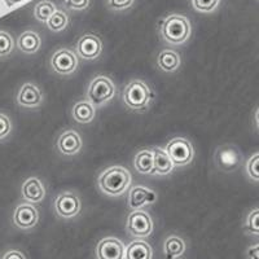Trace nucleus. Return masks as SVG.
Masks as SVG:
<instances>
[{
	"label": "nucleus",
	"mask_w": 259,
	"mask_h": 259,
	"mask_svg": "<svg viewBox=\"0 0 259 259\" xmlns=\"http://www.w3.org/2000/svg\"><path fill=\"white\" fill-rule=\"evenodd\" d=\"M131 175L121 166L106 168L99 178V188L108 196H121L128 189L131 184Z\"/></svg>",
	"instance_id": "obj_1"
},
{
	"label": "nucleus",
	"mask_w": 259,
	"mask_h": 259,
	"mask_svg": "<svg viewBox=\"0 0 259 259\" xmlns=\"http://www.w3.org/2000/svg\"><path fill=\"white\" fill-rule=\"evenodd\" d=\"M159 34L170 45H183L191 35V25L182 15H170L161 22Z\"/></svg>",
	"instance_id": "obj_2"
},
{
	"label": "nucleus",
	"mask_w": 259,
	"mask_h": 259,
	"mask_svg": "<svg viewBox=\"0 0 259 259\" xmlns=\"http://www.w3.org/2000/svg\"><path fill=\"white\" fill-rule=\"evenodd\" d=\"M152 99L153 94L142 80H133L123 90V101L127 108L131 110L142 112L147 109Z\"/></svg>",
	"instance_id": "obj_3"
},
{
	"label": "nucleus",
	"mask_w": 259,
	"mask_h": 259,
	"mask_svg": "<svg viewBox=\"0 0 259 259\" xmlns=\"http://www.w3.org/2000/svg\"><path fill=\"white\" fill-rule=\"evenodd\" d=\"M115 94V87L108 77H96L91 82L87 91V99L92 105H103L112 100Z\"/></svg>",
	"instance_id": "obj_4"
},
{
	"label": "nucleus",
	"mask_w": 259,
	"mask_h": 259,
	"mask_svg": "<svg viewBox=\"0 0 259 259\" xmlns=\"http://www.w3.org/2000/svg\"><path fill=\"white\" fill-rule=\"evenodd\" d=\"M166 153L170 157L174 166L182 167L192 162L194 156V150L191 143L184 138H175L170 140L166 147Z\"/></svg>",
	"instance_id": "obj_5"
},
{
	"label": "nucleus",
	"mask_w": 259,
	"mask_h": 259,
	"mask_svg": "<svg viewBox=\"0 0 259 259\" xmlns=\"http://www.w3.org/2000/svg\"><path fill=\"white\" fill-rule=\"evenodd\" d=\"M127 232L136 239H144L153 232V222L149 214L143 210H134L127 217Z\"/></svg>",
	"instance_id": "obj_6"
},
{
	"label": "nucleus",
	"mask_w": 259,
	"mask_h": 259,
	"mask_svg": "<svg viewBox=\"0 0 259 259\" xmlns=\"http://www.w3.org/2000/svg\"><path fill=\"white\" fill-rule=\"evenodd\" d=\"M214 161L222 171L231 172L241 166L242 154L239 149L233 145H222L217 149Z\"/></svg>",
	"instance_id": "obj_7"
},
{
	"label": "nucleus",
	"mask_w": 259,
	"mask_h": 259,
	"mask_svg": "<svg viewBox=\"0 0 259 259\" xmlns=\"http://www.w3.org/2000/svg\"><path fill=\"white\" fill-rule=\"evenodd\" d=\"M53 206L60 218L70 219L79 214L80 201L77 194L71 193V192H64L55 200Z\"/></svg>",
	"instance_id": "obj_8"
},
{
	"label": "nucleus",
	"mask_w": 259,
	"mask_h": 259,
	"mask_svg": "<svg viewBox=\"0 0 259 259\" xmlns=\"http://www.w3.org/2000/svg\"><path fill=\"white\" fill-rule=\"evenodd\" d=\"M126 246L121 240L115 237H106L101 240L96 246L97 259H124Z\"/></svg>",
	"instance_id": "obj_9"
},
{
	"label": "nucleus",
	"mask_w": 259,
	"mask_h": 259,
	"mask_svg": "<svg viewBox=\"0 0 259 259\" xmlns=\"http://www.w3.org/2000/svg\"><path fill=\"white\" fill-rule=\"evenodd\" d=\"M39 214L30 203H22L13 212V224L20 230H31L38 224Z\"/></svg>",
	"instance_id": "obj_10"
},
{
	"label": "nucleus",
	"mask_w": 259,
	"mask_h": 259,
	"mask_svg": "<svg viewBox=\"0 0 259 259\" xmlns=\"http://www.w3.org/2000/svg\"><path fill=\"white\" fill-rule=\"evenodd\" d=\"M51 65H52L53 70L56 73L68 75V74H71L77 70L78 59L71 51L60 50L52 56Z\"/></svg>",
	"instance_id": "obj_11"
},
{
	"label": "nucleus",
	"mask_w": 259,
	"mask_h": 259,
	"mask_svg": "<svg viewBox=\"0 0 259 259\" xmlns=\"http://www.w3.org/2000/svg\"><path fill=\"white\" fill-rule=\"evenodd\" d=\"M103 51V43L99 36L94 34H85L79 38L77 43V52L79 57L84 60H95L100 56Z\"/></svg>",
	"instance_id": "obj_12"
},
{
	"label": "nucleus",
	"mask_w": 259,
	"mask_h": 259,
	"mask_svg": "<svg viewBox=\"0 0 259 259\" xmlns=\"http://www.w3.org/2000/svg\"><path fill=\"white\" fill-rule=\"evenodd\" d=\"M82 148V139L75 131H65L57 140V149L65 156H74Z\"/></svg>",
	"instance_id": "obj_13"
},
{
	"label": "nucleus",
	"mask_w": 259,
	"mask_h": 259,
	"mask_svg": "<svg viewBox=\"0 0 259 259\" xmlns=\"http://www.w3.org/2000/svg\"><path fill=\"white\" fill-rule=\"evenodd\" d=\"M17 103L25 108H36L41 103V92L36 85L26 83L17 95Z\"/></svg>",
	"instance_id": "obj_14"
},
{
	"label": "nucleus",
	"mask_w": 259,
	"mask_h": 259,
	"mask_svg": "<svg viewBox=\"0 0 259 259\" xmlns=\"http://www.w3.org/2000/svg\"><path fill=\"white\" fill-rule=\"evenodd\" d=\"M46 189L36 178H30L22 186V197L29 203H39L45 198Z\"/></svg>",
	"instance_id": "obj_15"
},
{
	"label": "nucleus",
	"mask_w": 259,
	"mask_h": 259,
	"mask_svg": "<svg viewBox=\"0 0 259 259\" xmlns=\"http://www.w3.org/2000/svg\"><path fill=\"white\" fill-rule=\"evenodd\" d=\"M156 194L153 191L144 188V187H135L131 189L128 196V206L130 209L139 210L147 203H152L156 201Z\"/></svg>",
	"instance_id": "obj_16"
},
{
	"label": "nucleus",
	"mask_w": 259,
	"mask_h": 259,
	"mask_svg": "<svg viewBox=\"0 0 259 259\" xmlns=\"http://www.w3.org/2000/svg\"><path fill=\"white\" fill-rule=\"evenodd\" d=\"M153 250L148 242L143 240H135L130 242L124 250V259H152Z\"/></svg>",
	"instance_id": "obj_17"
},
{
	"label": "nucleus",
	"mask_w": 259,
	"mask_h": 259,
	"mask_svg": "<svg viewBox=\"0 0 259 259\" xmlns=\"http://www.w3.org/2000/svg\"><path fill=\"white\" fill-rule=\"evenodd\" d=\"M153 159H154V174L158 175H168L175 167L170 157L167 156L166 150H162L159 148H154Z\"/></svg>",
	"instance_id": "obj_18"
},
{
	"label": "nucleus",
	"mask_w": 259,
	"mask_h": 259,
	"mask_svg": "<svg viewBox=\"0 0 259 259\" xmlns=\"http://www.w3.org/2000/svg\"><path fill=\"white\" fill-rule=\"evenodd\" d=\"M135 168L140 174H154L153 150L143 149L135 157Z\"/></svg>",
	"instance_id": "obj_19"
},
{
	"label": "nucleus",
	"mask_w": 259,
	"mask_h": 259,
	"mask_svg": "<svg viewBox=\"0 0 259 259\" xmlns=\"http://www.w3.org/2000/svg\"><path fill=\"white\" fill-rule=\"evenodd\" d=\"M17 46L24 53H35L40 47V38L36 32L25 31L18 38Z\"/></svg>",
	"instance_id": "obj_20"
},
{
	"label": "nucleus",
	"mask_w": 259,
	"mask_h": 259,
	"mask_svg": "<svg viewBox=\"0 0 259 259\" xmlns=\"http://www.w3.org/2000/svg\"><path fill=\"white\" fill-rule=\"evenodd\" d=\"M163 250L167 259L179 258L186 251V242L183 241L179 236H170L163 244Z\"/></svg>",
	"instance_id": "obj_21"
},
{
	"label": "nucleus",
	"mask_w": 259,
	"mask_h": 259,
	"mask_svg": "<svg viewBox=\"0 0 259 259\" xmlns=\"http://www.w3.org/2000/svg\"><path fill=\"white\" fill-rule=\"evenodd\" d=\"M157 64H158V66L162 70L171 73V71H175L180 66V57L174 51H162L158 55Z\"/></svg>",
	"instance_id": "obj_22"
},
{
	"label": "nucleus",
	"mask_w": 259,
	"mask_h": 259,
	"mask_svg": "<svg viewBox=\"0 0 259 259\" xmlns=\"http://www.w3.org/2000/svg\"><path fill=\"white\" fill-rule=\"evenodd\" d=\"M95 117V108L90 101H80L73 108V118L79 123H89Z\"/></svg>",
	"instance_id": "obj_23"
},
{
	"label": "nucleus",
	"mask_w": 259,
	"mask_h": 259,
	"mask_svg": "<svg viewBox=\"0 0 259 259\" xmlns=\"http://www.w3.org/2000/svg\"><path fill=\"white\" fill-rule=\"evenodd\" d=\"M57 9L55 7V4L52 2H48V0H43L40 3H38L35 6V9H34V16H35L36 20L41 21V22H46L50 20L51 16L56 12Z\"/></svg>",
	"instance_id": "obj_24"
},
{
	"label": "nucleus",
	"mask_w": 259,
	"mask_h": 259,
	"mask_svg": "<svg viewBox=\"0 0 259 259\" xmlns=\"http://www.w3.org/2000/svg\"><path fill=\"white\" fill-rule=\"evenodd\" d=\"M68 25L69 17L62 11H56V12L51 16L50 20L47 21L48 29L52 30V31H62V30L68 27Z\"/></svg>",
	"instance_id": "obj_25"
},
{
	"label": "nucleus",
	"mask_w": 259,
	"mask_h": 259,
	"mask_svg": "<svg viewBox=\"0 0 259 259\" xmlns=\"http://www.w3.org/2000/svg\"><path fill=\"white\" fill-rule=\"evenodd\" d=\"M244 230L247 235L259 236V209L251 210L245 219Z\"/></svg>",
	"instance_id": "obj_26"
},
{
	"label": "nucleus",
	"mask_w": 259,
	"mask_h": 259,
	"mask_svg": "<svg viewBox=\"0 0 259 259\" xmlns=\"http://www.w3.org/2000/svg\"><path fill=\"white\" fill-rule=\"evenodd\" d=\"M246 174L253 182L259 183V153L253 154L246 162Z\"/></svg>",
	"instance_id": "obj_27"
},
{
	"label": "nucleus",
	"mask_w": 259,
	"mask_h": 259,
	"mask_svg": "<svg viewBox=\"0 0 259 259\" xmlns=\"http://www.w3.org/2000/svg\"><path fill=\"white\" fill-rule=\"evenodd\" d=\"M13 47H15V41L12 36L8 32L0 31V57L8 56L13 51Z\"/></svg>",
	"instance_id": "obj_28"
},
{
	"label": "nucleus",
	"mask_w": 259,
	"mask_h": 259,
	"mask_svg": "<svg viewBox=\"0 0 259 259\" xmlns=\"http://www.w3.org/2000/svg\"><path fill=\"white\" fill-rule=\"evenodd\" d=\"M192 4L198 12L210 13L218 7L219 0H192Z\"/></svg>",
	"instance_id": "obj_29"
},
{
	"label": "nucleus",
	"mask_w": 259,
	"mask_h": 259,
	"mask_svg": "<svg viewBox=\"0 0 259 259\" xmlns=\"http://www.w3.org/2000/svg\"><path fill=\"white\" fill-rule=\"evenodd\" d=\"M11 130H12V124H11L9 118L6 114L0 113V140L7 138L11 133Z\"/></svg>",
	"instance_id": "obj_30"
},
{
	"label": "nucleus",
	"mask_w": 259,
	"mask_h": 259,
	"mask_svg": "<svg viewBox=\"0 0 259 259\" xmlns=\"http://www.w3.org/2000/svg\"><path fill=\"white\" fill-rule=\"evenodd\" d=\"M65 6L73 11H83L90 6V0H65Z\"/></svg>",
	"instance_id": "obj_31"
},
{
	"label": "nucleus",
	"mask_w": 259,
	"mask_h": 259,
	"mask_svg": "<svg viewBox=\"0 0 259 259\" xmlns=\"http://www.w3.org/2000/svg\"><path fill=\"white\" fill-rule=\"evenodd\" d=\"M134 0H109V7L114 11H123L133 6Z\"/></svg>",
	"instance_id": "obj_32"
},
{
	"label": "nucleus",
	"mask_w": 259,
	"mask_h": 259,
	"mask_svg": "<svg viewBox=\"0 0 259 259\" xmlns=\"http://www.w3.org/2000/svg\"><path fill=\"white\" fill-rule=\"evenodd\" d=\"M247 259H259V242L255 245H251L246 251Z\"/></svg>",
	"instance_id": "obj_33"
},
{
	"label": "nucleus",
	"mask_w": 259,
	"mask_h": 259,
	"mask_svg": "<svg viewBox=\"0 0 259 259\" xmlns=\"http://www.w3.org/2000/svg\"><path fill=\"white\" fill-rule=\"evenodd\" d=\"M2 259H26L25 255L21 251L18 250H11L8 253H6Z\"/></svg>",
	"instance_id": "obj_34"
},
{
	"label": "nucleus",
	"mask_w": 259,
	"mask_h": 259,
	"mask_svg": "<svg viewBox=\"0 0 259 259\" xmlns=\"http://www.w3.org/2000/svg\"><path fill=\"white\" fill-rule=\"evenodd\" d=\"M254 119H255V127H256V130H258V131H259V108H258V109H256L255 117H254Z\"/></svg>",
	"instance_id": "obj_35"
}]
</instances>
